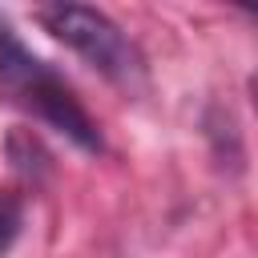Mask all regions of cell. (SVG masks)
<instances>
[{"mask_svg":"<svg viewBox=\"0 0 258 258\" xmlns=\"http://www.w3.org/2000/svg\"><path fill=\"white\" fill-rule=\"evenodd\" d=\"M0 85L16 105H24L36 121H44L48 129L69 137L77 149L101 153V129L89 117V109L40 56H32L20 44V36L4 20H0Z\"/></svg>","mask_w":258,"mask_h":258,"instance_id":"cell-1","label":"cell"},{"mask_svg":"<svg viewBox=\"0 0 258 258\" xmlns=\"http://www.w3.org/2000/svg\"><path fill=\"white\" fill-rule=\"evenodd\" d=\"M250 101H254V109H258V73L250 77Z\"/></svg>","mask_w":258,"mask_h":258,"instance_id":"cell-4","label":"cell"},{"mask_svg":"<svg viewBox=\"0 0 258 258\" xmlns=\"http://www.w3.org/2000/svg\"><path fill=\"white\" fill-rule=\"evenodd\" d=\"M20 226H24V198H20L12 185H4V189H0V258L12 250Z\"/></svg>","mask_w":258,"mask_h":258,"instance_id":"cell-3","label":"cell"},{"mask_svg":"<svg viewBox=\"0 0 258 258\" xmlns=\"http://www.w3.org/2000/svg\"><path fill=\"white\" fill-rule=\"evenodd\" d=\"M36 20L64 48H73L85 64H93L109 85H117L125 93H137L145 85V56L109 12L93 8V4L56 0V4H40Z\"/></svg>","mask_w":258,"mask_h":258,"instance_id":"cell-2","label":"cell"}]
</instances>
